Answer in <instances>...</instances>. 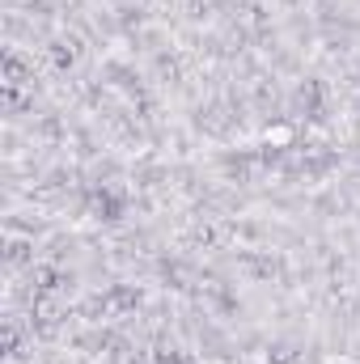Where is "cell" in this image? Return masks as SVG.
<instances>
[{
  "mask_svg": "<svg viewBox=\"0 0 360 364\" xmlns=\"http://www.w3.org/2000/svg\"><path fill=\"white\" fill-rule=\"evenodd\" d=\"M4 81H9V85H26V81H30L26 60H21V55H13V51L4 55Z\"/></svg>",
  "mask_w": 360,
  "mask_h": 364,
  "instance_id": "6da1fadb",
  "label": "cell"
},
{
  "mask_svg": "<svg viewBox=\"0 0 360 364\" xmlns=\"http://www.w3.org/2000/svg\"><path fill=\"white\" fill-rule=\"evenodd\" d=\"M97 212H102V220H119V199L115 195H97Z\"/></svg>",
  "mask_w": 360,
  "mask_h": 364,
  "instance_id": "3957f363",
  "label": "cell"
},
{
  "mask_svg": "<svg viewBox=\"0 0 360 364\" xmlns=\"http://www.w3.org/2000/svg\"><path fill=\"white\" fill-rule=\"evenodd\" d=\"M34 288H38V292L60 288V272H55V267H34Z\"/></svg>",
  "mask_w": 360,
  "mask_h": 364,
  "instance_id": "7a4b0ae2",
  "label": "cell"
}]
</instances>
